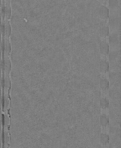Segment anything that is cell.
I'll use <instances>...</instances> for the list:
<instances>
[{
  "mask_svg": "<svg viewBox=\"0 0 121 148\" xmlns=\"http://www.w3.org/2000/svg\"><path fill=\"white\" fill-rule=\"evenodd\" d=\"M100 14L101 19L103 20L107 19L109 15L108 9L105 6H101L100 9Z\"/></svg>",
  "mask_w": 121,
  "mask_h": 148,
  "instance_id": "obj_1",
  "label": "cell"
},
{
  "mask_svg": "<svg viewBox=\"0 0 121 148\" xmlns=\"http://www.w3.org/2000/svg\"><path fill=\"white\" fill-rule=\"evenodd\" d=\"M100 50L102 54L104 55L107 54L109 52L108 44L105 41H101L100 45Z\"/></svg>",
  "mask_w": 121,
  "mask_h": 148,
  "instance_id": "obj_2",
  "label": "cell"
},
{
  "mask_svg": "<svg viewBox=\"0 0 121 148\" xmlns=\"http://www.w3.org/2000/svg\"><path fill=\"white\" fill-rule=\"evenodd\" d=\"M109 64L108 62L105 60H101L100 62V68L101 72L106 73L107 72L109 69Z\"/></svg>",
  "mask_w": 121,
  "mask_h": 148,
  "instance_id": "obj_3",
  "label": "cell"
},
{
  "mask_svg": "<svg viewBox=\"0 0 121 148\" xmlns=\"http://www.w3.org/2000/svg\"><path fill=\"white\" fill-rule=\"evenodd\" d=\"M100 32L102 37H105L108 35L109 33V28L108 26H100Z\"/></svg>",
  "mask_w": 121,
  "mask_h": 148,
  "instance_id": "obj_4",
  "label": "cell"
},
{
  "mask_svg": "<svg viewBox=\"0 0 121 148\" xmlns=\"http://www.w3.org/2000/svg\"><path fill=\"white\" fill-rule=\"evenodd\" d=\"M109 83L108 81L105 79H102L100 81V86L102 89L106 90L109 88Z\"/></svg>",
  "mask_w": 121,
  "mask_h": 148,
  "instance_id": "obj_5",
  "label": "cell"
},
{
  "mask_svg": "<svg viewBox=\"0 0 121 148\" xmlns=\"http://www.w3.org/2000/svg\"><path fill=\"white\" fill-rule=\"evenodd\" d=\"M109 139V138L107 135L104 134H101V141L102 144H106L108 142Z\"/></svg>",
  "mask_w": 121,
  "mask_h": 148,
  "instance_id": "obj_6",
  "label": "cell"
},
{
  "mask_svg": "<svg viewBox=\"0 0 121 148\" xmlns=\"http://www.w3.org/2000/svg\"><path fill=\"white\" fill-rule=\"evenodd\" d=\"M100 105L102 108H106L109 106V102L108 100L106 98L102 99L100 101Z\"/></svg>",
  "mask_w": 121,
  "mask_h": 148,
  "instance_id": "obj_7",
  "label": "cell"
},
{
  "mask_svg": "<svg viewBox=\"0 0 121 148\" xmlns=\"http://www.w3.org/2000/svg\"><path fill=\"white\" fill-rule=\"evenodd\" d=\"M100 122L102 125H106L109 123V119L106 116H102L100 118Z\"/></svg>",
  "mask_w": 121,
  "mask_h": 148,
  "instance_id": "obj_8",
  "label": "cell"
}]
</instances>
